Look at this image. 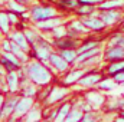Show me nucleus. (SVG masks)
Segmentation results:
<instances>
[{
	"instance_id": "f257e3e1",
	"label": "nucleus",
	"mask_w": 124,
	"mask_h": 122,
	"mask_svg": "<svg viewBox=\"0 0 124 122\" xmlns=\"http://www.w3.org/2000/svg\"><path fill=\"white\" fill-rule=\"evenodd\" d=\"M25 72H26V76L31 79V82L36 85H48L52 81L51 70L40 62H31L25 68Z\"/></svg>"
},
{
	"instance_id": "f03ea898",
	"label": "nucleus",
	"mask_w": 124,
	"mask_h": 122,
	"mask_svg": "<svg viewBox=\"0 0 124 122\" xmlns=\"http://www.w3.org/2000/svg\"><path fill=\"white\" fill-rule=\"evenodd\" d=\"M52 46H54L52 43H48V42L39 39L38 43L31 46V56H35L36 59L42 62H49V55H51V52H54Z\"/></svg>"
},
{
	"instance_id": "7ed1b4c3",
	"label": "nucleus",
	"mask_w": 124,
	"mask_h": 122,
	"mask_svg": "<svg viewBox=\"0 0 124 122\" xmlns=\"http://www.w3.org/2000/svg\"><path fill=\"white\" fill-rule=\"evenodd\" d=\"M29 14H31V20L40 22V20L55 17L58 14V10L54 6H33L29 12Z\"/></svg>"
},
{
	"instance_id": "20e7f679",
	"label": "nucleus",
	"mask_w": 124,
	"mask_h": 122,
	"mask_svg": "<svg viewBox=\"0 0 124 122\" xmlns=\"http://www.w3.org/2000/svg\"><path fill=\"white\" fill-rule=\"evenodd\" d=\"M98 16L107 26H113L121 20L123 13L120 9H108V10H98Z\"/></svg>"
},
{
	"instance_id": "39448f33",
	"label": "nucleus",
	"mask_w": 124,
	"mask_h": 122,
	"mask_svg": "<svg viewBox=\"0 0 124 122\" xmlns=\"http://www.w3.org/2000/svg\"><path fill=\"white\" fill-rule=\"evenodd\" d=\"M69 93V89L65 86H52V91L45 99L46 105H55L56 102H61L65 99V96Z\"/></svg>"
},
{
	"instance_id": "423d86ee",
	"label": "nucleus",
	"mask_w": 124,
	"mask_h": 122,
	"mask_svg": "<svg viewBox=\"0 0 124 122\" xmlns=\"http://www.w3.org/2000/svg\"><path fill=\"white\" fill-rule=\"evenodd\" d=\"M102 79V73L101 72H97V70H88L79 81L78 83L84 88H93V86H97L100 83V81Z\"/></svg>"
},
{
	"instance_id": "0eeeda50",
	"label": "nucleus",
	"mask_w": 124,
	"mask_h": 122,
	"mask_svg": "<svg viewBox=\"0 0 124 122\" xmlns=\"http://www.w3.org/2000/svg\"><path fill=\"white\" fill-rule=\"evenodd\" d=\"M33 105H35V99L32 96H23V98H20L19 102H17V105H16V108H15V114L13 115H16L17 118H23L31 111V108Z\"/></svg>"
},
{
	"instance_id": "6e6552de",
	"label": "nucleus",
	"mask_w": 124,
	"mask_h": 122,
	"mask_svg": "<svg viewBox=\"0 0 124 122\" xmlns=\"http://www.w3.org/2000/svg\"><path fill=\"white\" fill-rule=\"evenodd\" d=\"M82 23L90 29V30L93 32H102L105 27H107V25L102 22V19L98 16V14H95V16H82Z\"/></svg>"
},
{
	"instance_id": "1a4fd4ad",
	"label": "nucleus",
	"mask_w": 124,
	"mask_h": 122,
	"mask_svg": "<svg viewBox=\"0 0 124 122\" xmlns=\"http://www.w3.org/2000/svg\"><path fill=\"white\" fill-rule=\"evenodd\" d=\"M52 45L55 47H58L59 50H63V49H77L79 46V42H78L77 37L65 36V37H61V39H55L52 42Z\"/></svg>"
},
{
	"instance_id": "9d476101",
	"label": "nucleus",
	"mask_w": 124,
	"mask_h": 122,
	"mask_svg": "<svg viewBox=\"0 0 124 122\" xmlns=\"http://www.w3.org/2000/svg\"><path fill=\"white\" fill-rule=\"evenodd\" d=\"M88 70H90V69H85V68H77V69L68 72V73L65 75V78L62 79L63 85H65V86H66V85L69 86V85H72V83H78V81H79Z\"/></svg>"
},
{
	"instance_id": "9b49d317",
	"label": "nucleus",
	"mask_w": 124,
	"mask_h": 122,
	"mask_svg": "<svg viewBox=\"0 0 124 122\" xmlns=\"http://www.w3.org/2000/svg\"><path fill=\"white\" fill-rule=\"evenodd\" d=\"M6 83H7V91L10 93H16L20 88V76L16 70H9L6 72Z\"/></svg>"
},
{
	"instance_id": "f8f14e48",
	"label": "nucleus",
	"mask_w": 124,
	"mask_h": 122,
	"mask_svg": "<svg viewBox=\"0 0 124 122\" xmlns=\"http://www.w3.org/2000/svg\"><path fill=\"white\" fill-rule=\"evenodd\" d=\"M104 59L107 62H114L124 59V46H108L104 52Z\"/></svg>"
},
{
	"instance_id": "ddd939ff",
	"label": "nucleus",
	"mask_w": 124,
	"mask_h": 122,
	"mask_svg": "<svg viewBox=\"0 0 124 122\" xmlns=\"http://www.w3.org/2000/svg\"><path fill=\"white\" fill-rule=\"evenodd\" d=\"M49 65H52L58 72H66L71 66L61 56V53H55V52H51V55H49Z\"/></svg>"
},
{
	"instance_id": "4468645a",
	"label": "nucleus",
	"mask_w": 124,
	"mask_h": 122,
	"mask_svg": "<svg viewBox=\"0 0 124 122\" xmlns=\"http://www.w3.org/2000/svg\"><path fill=\"white\" fill-rule=\"evenodd\" d=\"M19 99H20V96H13V98L4 101L3 108H1V111H0V119H6V118H9L10 115L15 114V108H16Z\"/></svg>"
},
{
	"instance_id": "2eb2a0df",
	"label": "nucleus",
	"mask_w": 124,
	"mask_h": 122,
	"mask_svg": "<svg viewBox=\"0 0 124 122\" xmlns=\"http://www.w3.org/2000/svg\"><path fill=\"white\" fill-rule=\"evenodd\" d=\"M9 39H10L12 42H15L16 45H19L23 50H26V52H29V50H31V45H29V42L26 40L25 32H22V30L12 32V33L9 34Z\"/></svg>"
},
{
	"instance_id": "dca6fc26",
	"label": "nucleus",
	"mask_w": 124,
	"mask_h": 122,
	"mask_svg": "<svg viewBox=\"0 0 124 122\" xmlns=\"http://www.w3.org/2000/svg\"><path fill=\"white\" fill-rule=\"evenodd\" d=\"M59 25H63V20H62V17H56V16L51 17V19H46V20L36 22V26L45 32H52V29H55Z\"/></svg>"
},
{
	"instance_id": "f3484780",
	"label": "nucleus",
	"mask_w": 124,
	"mask_h": 122,
	"mask_svg": "<svg viewBox=\"0 0 124 122\" xmlns=\"http://www.w3.org/2000/svg\"><path fill=\"white\" fill-rule=\"evenodd\" d=\"M85 99H87V102H88L93 108H101V106L105 103V96H104L102 93L97 92V91H93V92H90V93H87Z\"/></svg>"
},
{
	"instance_id": "a211bd4d",
	"label": "nucleus",
	"mask_w": 124,
	"mask_h": 122,
	"mask_svg": "<svg viewBox=\"0 0 124 122\" xmlns=\"http://www.w3.org/2000/svg\"><path fill=\"white\" fill-rule=\"evenodd\" d=\"M124 6V0H102L97 10H108V9H121Z\"/></svg>"
},
{
	"instance_id": "6ab92c4d",
	"label": "nucleus",
	"mask_w": 124,
	"mask_h": 122,
	"mask_svg": "<svg viewBox=\"0 0 124 122\" xmlns=\"http://www.w3.org/2000/svg\"><path fill=\"white\" fill-rule=\"evenodd\" d=\"M97 55H101L100 46H97V47H94V49H90V50H85V52H82V53H78V58H77L75 63L78 65V63L87 61V59H90V58H93V56H97Z\"/></svg>"
},
{
	"instance_id": "aec40b11",
	"label": "nucleus",
	"mask_w": 124,
	"mask_h": 122,
	"mask_svg": "<svg viewBox=\"0 0 124 122\" xmlns=\"http://www.w3.org/2000/svg\"><path fill=\"white\" fill-rule=\"evenodd\" d=\"M97 86L100 91H111L117 86V82L113 79V76H108V78H102Z\"/></svg>"
},
{
	"instance_id": "412c9836",
	"label": "nucleus",
	"mask_w": 124,
	"mask_h": 122,
	"mask_svg": "<svg viewBox=\"0 0 124 122\" xmlns=\"http://www.w3.org/2000/svg\"><path fill=\"white\" fill-rule=\"evenodd\" d=\"M124 70V59H120V61H114V62H110V65L107 66V73L110 76H113L114 73H118Z\"/></svg>"
},
{
	"instance_id": "4be33fe9",
	"label": "nucleus",
	"mask_w": 124,
	"mask_h": 122,
	"mask_svg": "<svg viewBox=\"0 0 124 122\" xmlns=\"http://www.w3.org/2000/svg\"><path fill=\"white\" fill-rule=\"evenodd\" d=\"M95 10H97V6H94V4H79L75 9L77 14H79V16H91L95 13Z\"/></svg>"
},
{
	"instance_id": "5701e85b",
	"label": "nucleus",
	"mask_w": 124,
	"mask_h": 122,
	"mask_svg": "<svg viewBox=\"0 0 124 122\" xmlns=\"http://www.w3.org/2000/svg\"><path fill=\"white\" fill-rule=\"evenodd\" d=\"M59 53H61V56L68 62L69 65L75 63L77 58H78V50H77V49H63V50H61Z\"/></svg>"
},
{
	"instance_id": "b1692460",
	"label": "nucleus",
	"mask_w": 124,
	"mask_h": 122,
	"mask_svg": "<svg viewBox=\"0 0 124 122\" xmlns=\"http://www.w3.org/2000/svg\"><path fill=\"white\" fill-rule=\"evenodd\" d=\"M7 6H9V10L15 12V13H17V14H23V13L28 12V7H26L25 4L19 3L17 0H9V1H7Z\"/></svg>"
},
{
	"instance_id": "393cba45",
	"label": "nucleus",
	"mask_w": 124,
	"mask_h": 122,
	"mask_svg": "<svg viewBox=\"0 0 124 122\" xmlns=\"http://www.w3.org/2000/svg\"><path fill=\"white\" fill-rule=\"evenodd\" d=\"M23 118H25V121H38V119L42 118V111H40V108L35 103L31 108V111H29Z\"/></svg>"
},
{
	"instance_id": "a878e982",
	"label": "nucleus",
	"mask_w": 124,
	"mask_h": 122,
	"mask_svg": "<svg viewBox=\"0 0 124 122\" xmlns=\"http://www.w3.org/2000/svg\"><path fill=\"white\" fill-rule=\"evenodd\" d=\"M71 109H72V103L71 102H65L61 108L58 109V114H56L55 119L56 121H65V118L68 116V114L71 112Z\"/></svg>"
},
{
	"instance_id": "bb28decb",
	"label": "nucleus",
	"mask_w": 124,
	"mask_h": 122,
	"mask_svg": "<svg viewBox=\"0 0 124 122\" xmlns=\"http://www.w3.org/2000/svg\"><path fill=\"white\" fill-rule=\"evenodd\" d=\"M97 46H100V42L97 40V39H91V40H84L82 42V45L81 46H78V53H82V52H85V50H90V49H94V47H97Z\"/></svg>"
},
{
	"instance_id": "cd10ccee",
	"label": "nucleus",
	"mask_w": 124,
	"mask_h": 122,
	"mask_svg": "<svg viewBox=\"0 0 124 122\" xmlns=\"http://www.w3.org/2000/svg\"><path fill=\"white\" fill-rule=\"evenodd\" d=\"M82 115H84L82 109H71V112L68 114V116L65 118V121L66 122H79V121H82Z\"/></svg>"
},
{
	"instance_id": "c85d7f7f",
	"label": "nucleus",
	"mask_w": 124,
	"mask_h": 122,
	"mask_svg": "<svg viewBox=\"0 0 124 122\" xmlns=\"http://www.w3.org/2000/svg\"><path fill=\"white\" fill-rule=\"evenodd\" d=\"M10 20L6 12H0V29L3 33H9L10 32Z\"/></svg>"
},
{
	"instance_id": "c756f323",
	"label": "nucleus",
	"mask_w": 124,
	"mask_h": 122,
	"mask_svg": "<svg viewBox=\"0 0 124 122\" xmlns=\"http://www.w3.org/2000/svg\"><path fill=\"white\" fill-rule=\"evenodd\" d=\"M108 46H124V33L121 32L114 33L108 40Z\"/></svg>"
},
{
	"instance_id": "7c9ffc66",
	"label": "nucleus",
	"mask_w": 124,
	"mask_h": 122,
	"mask_svg": "<svg viewBox=\"0 0 124 122\" xmlns=\"http://www.w3.org/2000/svg\"><path fill=\"white\" fill-rule=\"evenodd\" d=\"M22 93H23V96H32V98H35L38 95V88L33 85V82H28L26 85L22 86Z\"/></svg>"
},
{
	"instance_id": "2f4dec72",
	"label": "nucleus",
	"mask_w": 124,
	"mask_h": 122,
	"mask_svg": "<svg viewBox=\"0 0 124 122\" xmlns=\"http://www.w3.org/2000/svg\"><path fill=\"white\" fill-rule=\"evenodd\" d=\"M69 27L74 29L75 32H78L79 34H81V33H88V32H90V29L82 23V20H74V22H71Z\"/></svg>"
},
{
	"instance_id": "473e14b6",
	"label": "nucleus",
	"mask_w": 124,
	"mask_h": 122,
	"mask_svg": "<svg viewBox=\"0 0 124 122\" xmlns=\"http://www.w3.org/2000/svg\"><path fill=\"white\" fill-rule=\"evenodd\" d=\"M1 55H3L4 58H7V59L12 62V63H13V65H15V66L17 68V69H20V66H22V62L17 59V56H16V55H15L13 52H10V50H4V52H3Z\"/></svg>"
},
{
	"instance_id": "72a5a7b5",
	"label": "nucleus",
	"mask_w": 124,
	"mask_h": 122,
	"mask_svg": "<svg viewBox=\"0 0 124 122\" xmlns=\"http://www.w3.org/2000/svg\"><path fill=\"white\" fill-rule=\"evenodd\" d=\"M52 36L55 37V39H61V37H65V36H68V27H65V26H56L55 29H52Z\"/></svg>"
},
{
	"instance_id": "f704fd0d",
	"label": "nucleus",
	"mask_w": 124,
	"mask_h": 122,
	"mask_svg": "<svg viewBox=\"0 0 124 122\" xmlns=\"http://www.w3.org/2000/svg\"><path fill=\"white\" fill-rule=\"evenodd\" d=\"M25 36H26V40L29 42V45H35V43H38V40L40 39L38 34H36V32L32 30V29H26L25 30Z\"/></svg>"
},
{
	"instance_id": "c9c22d12",
	"label": "nucleus",
	"mask_w": 124,
	"mask_h": 122,
	"mask_svg": "<svg viewBox=\"0 0 124 122\" xmlns=\"http://www.w3.org/2000/svg\"><path fill=\"white\" fill-rule=\"evenodd\" d=\"M0 65H1V66H3V68L7 70V72H9V70H19V69H17V68H16V66L12 63V62L9 61L7 58H4L3 55L0 56Z\"/></svg>"
},
{
	"instance_id": "e433bc0d",
	"label": "nucleus",
	"mask_w": 124,
	"mask_h": 122,
	"mask_svg": "<svg viewBox=\"0 0 124 122\" xmlns=\"http://www.w3.org/2000/svg\"><path fill=\"white\" fill-rule=\"evenodd\" d=\"M7 16H9V20H10V25H12V26L20 23V19H19V14H17V13L9 10V12H7Z\"/></svg>"
},
{
	"instance_id": "4c0bfd02",
	"label": "nucleus",
	"mask_w": 124,
	"mask_h": 122,
	"mask_svg": "<svg viewBox=\"0 0 124 122\" xmlns=\"http://www.w3.org/2000/svg\"><path fill=\"white\" fill-rule=\"evenodd\" d=\"M95 118H97V115L94 114L93 111H88V112H84V115H82V121H84V122L94 121Z\"/></svg>"
},
{
	"instance_id": "58836bf2",
	"label": "nucleus",
	"mask_w": 124,
	"mask_h": 122,
	"mask_svg": "<svg viewBox=\"0 0 124 122\" xmlns=\"http://www.w3.org/2000/svg\"><path fill=\"white\" fill-rule=\"evenodd\" d=\"M7 88V83H6V79H3V75H0V91L6 89Z\"/></svg>"
},
{
	"instance_id": "ea45409f",
	"label": "nucleus",
	"mask_w": 124,
	"mask_h": 122,
	"mask_svg": "<svg viewBox=\"0 0 124 122\" xmlns=\"http://www.w3.org/2000/svg\"><path fill=\"white\" fill-rule=\"evenodd\" d=\"M3 50H10V39L9 40H3Z\"/></svg>"
},
{
	"instance_id": "a19ab883",
	"label": "nucleus",
	"mask_w": 124,
	"mask_h": 122,
	"mask_svg": "<svg viewBox=\"0 0 124 122\" xmlns=\"http://www.w3.org/2000/svg\"><path fill=\"white\" fill-rule=\"evenodd\" d=\"M3 103H4V96H3V93L0 92V111H1V108H3Z\"/></svg>"
},
{
	"instance_id": "79ce46f5",
	"label": "nucleus",
	"mask_w": 124,
	"mask_h": 122,
	"mask_svg": "<svg viewBox=\"0 0 124 122\" xmlns=\"http://www.w3.org/2000/svg\"><path fill=\"white\" fill-rule=\"evenodd\" d=\"M19 3H22V4H25V6H28V4H31L32 0H17Z\"/></svg>"
},
{
	"instance_id": "37998d69",
	"label": "nucleus",
	"mask_w": 124,
	"mask_h": 122,
	"mask_svg": "<svg viewBox=\"0 0 124 122\" xmlns=\"http://www.w3.org/2000/svg\"><path fill=\"white\" fill-rule=\"evenodd\" d=\"M121 109H123V111H124V106H123V108H121Z\"/></svg>"
}]
</instances>
